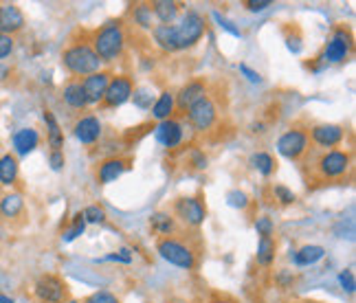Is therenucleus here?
<instances>
[{"mask_svg": "<svg viewBox=\"0 0 356 303\" xmlns=\"http://www.w3.org/2000/svg\"><path fill=\"white\" fill-rule=\"evenodd\" d=\"M126 42H128V35H126V29H123V22L111 20L95 33L90 47L97 53L102 64H106V62H115L117 58H121L123 51H126Z\"/></svg>", "mask_w": 356, "mask_h": 303, "instance_id": "nucleus-1", "label": "nucleus"}, {"mask_svg": "<svg viewBox=\"0 0 356 303\" xmlns=\"http://www.w3.org/2000/svg\"><path fill=\"white\" fill-rule=\"evenodd\" d=\"M62 64L73 77L84 79L92 73L102 71V60L97 58V53L92 51L88 42H75L62 53Z\"/></svg>", "mask_w": 356, "mask_h": 303, "instance_id": "nucleus-2", "label": "nucleus"}, {"mask_svg": "<svg viewBox=\"0 0 356 303\" xmlns=\"http://www.w3.org/2000/svg\"><path fill=\"white\" fill-rule=\"evenodd\" d=\"M174 26V38H176V49L178 51H185L191 49L200 42V38L204 35V20L198 11L189 9L185 11L181 18H178Z\"/></svg>", "mask_w": 356, "mask_h": 303, "instance_id": "nucleus-3", "label": "nucleus"}, {"mask_svg": "<svg viewBox=\"0 0 356 303\" xmlns=\"http://www.w3.org/2000/svg\"><path fill=\"white\" fill-rule=\"evenodd\" d=\"M156 251L172 266L185 268V270H191L196 266V253L191 251L185 242L176 240V238H163L156 246Z\"/></svg>", "mask_w": 356, "mask_h": 303, "instance_id": "nucleus-4", "label": "nucleus"}, {"mask_svg": "<svg viewBox=\"0 0 356 303\" xmlns=\"http://www.w3.org/2000/svg\"><path fill=\"white\" fill-rule=\"evenodd\" d=\"M33 295L40 303H66L68 288L56 275H42L33 284Z\"/></svg>", "mask_w": 356, "mask_h": 303, "instance_id": "nucleus-5", "label": "nucleus"}, {"mask_svg": "<svg viewBox=\"0 0 356 303\" xmlns=\"http://www.w3.org/2000/svg\"><path fill=\"white\" fill-rule=\"evenodd\" d=\"M352 33L350 29H346V26H339V29H334L332 38L327 40V44L323 49V55H321V60L327 64H341V62H346L348 60V55L352 51Z\"/></svg>", "mask_w": 356, "mask_h": 303, "instance_id": "nucleus-6", "label": "nucleus"}, {"mask_svg": "<svg viewBox=\"0 0 356 303\" xmlns=\"http://www.w3.org/2000/svg\"><path fill=\"white\" fill-rule=\"evenodd\" d=\"M308 132L306 130H299V128H291L286 130L280 139H277V152L289 161H297L306 154L308 149Z\"/></svg>", "mask_w": 356, "mask_h": 303, "instance_id": "nucleus-7", "label": "nucleus"}, {"mask_svg": "<svg viewBox=\"0 0 356 303\" xmlns=\"http://www.w3.org/2000/svg\"><path fill=\"white\" fill-rule=\"evenodd\" d=\"M187 121L191 123V128L196 132H207L213 128V123L218 119V108L211 97H202L187 110Z\"/></svg>", "mask_w": 356, "mask_h": 303, "instance_id": "nucleus-8", "label": "nucleus"}, {"mask_svg": "<svg viewBox=\"0 0 356 303\" xmlns=\"http://www.w3.org/2000/svg\"><path fill=\"white\" fill-rule=\"evenodd\" d=\"M174 215L187 227H200L204 222V218H207V209H204L200 198L183 196L174 202Z\"/></svg>", "mask_w": 356, "mask_h": 303, "instance_id": "nucleus-9", "label": "nucleus"}, {"mask_svg": "<svg viewBox=\"0 0 356 303\" xmlns=\"http://www.w3.org/2000/svg\"><path fill=\"white\" fill-rule=\"evenodd\" d=\"M317 167L323 178H341L352 167V156H350V152H343V149H330L319 158Z\"/></svg>", "mask_w": 356, "mask_h": 303, "instance_id": "nucleus-10", "label": "nucleus"}, {"mask_svg": "<svg viewBox=\"0 0 356 303\" xmlns=\"http://www.w3.org/2000/svg\"><path fill=\"white\" fill-rule=\"evenodd\" d=\"M134 92V81L132 77L128 75H113L111 77V84L106 88V95H104V108H119L126 101H130Z\"/></svg>", "mask_w": 356, "mask_h": 303, "instance_id": "nucleus-11", "label": "nucleus"}, {"mask_svg": "<svg viewBox=\"0 0 356 303\" xmlns=\"http://www.w3.org/2000/svg\"><path fill=\"white\" fill-rule=\"evenodd\" d=\"M73 132H75V139L81 143V145H95L99 139H102V132H104V126L99 117L95 115H84L75 121L73 126Z\"/></svg>", "mask_w": 356, "mask_h": 303, "instance_id": "nucleus-12", "label": "nucleus"}, {"mask_svg": "<svg viewBox=\"0 0 356 303\" xmlns=\"http://www.w3.org/2000/svg\"><path fill=\"white\" fill-rule=\"evenodd\" d=\"M308 139H312L314 145L319 147H337L341 141L346 139V130L337 126V123H319V126H314L308 134Z\"/></svg>", "mask_w": 356, "mask_h": 303, "instance_id": "nucleus-13", "label": "nucleus"}, {"mask_svg": "<svg viewBox=\"0 0 356 303\" xmlns=\"http://www.w3.org/2000/svg\"><path fill=\"white\" fill-rule=\"evenodd\" d=\"M183 136H185V130H183V123L176 121V119H168V121H161L156 123L154 128V139L168 149H174L183 143Z\"/></svg>", "mask_w": 356, "mask_h": 303, "instance_id": "nucleus-14", "label": "nucleus"}, {"mask_svg": "<svg viewBox=\"0 0 356 303\" xmlns=\"http://www.w3.org/2000/svg\"><path fill=\"white\" fill-rule=\"evenodd\" d=\"M111 77L113 73L108 71H99V73H92L81 81V88L86 92V99H88V106H95V104H102L104 101V95H106V88L111 84Z\"/></svg>", "mask_w": 356, "mask_h": 303, "instance_id": "nucleus-15", "label": "nucleus"}, {"mask_svg": "<svg viewBox=\"0 0 356 303\" xmlns=\"http://www.w3.org/2000/svg\"><path fill=\"white\" fill-rule=\"evenodd\" d=\"M202 97H207V84L200 79H191L187 84L174 95L176 99V108L181 110V113H187V110L194 106L196 101H200Z\"/></svg>", "mask_w": 356, "mask_h": 303, "instance_id": "nucleus-16", "label": "nucleus"}, {"mask_svg": "<svg viewBox=\"0 0 356 303\" xmlns=\"http://www.w3.org/2000/svg\"><path fill=\"white\" fill-rule=\"evenodd\" d=\"M22 29H24V13L20 11V7L13 3L0 5V33L13 35Z\"/></svg>", "mask_w": 356, "mask_h": 303, "instance_id": "nucleus-17", "label": "nucleus"}, {"mask_svg": "<svg viewBox=\"0 0 356 303\" xmlns=\"http://www.w3.org/2000/svg\"><path fill=\"white\" fill-rule=\"evenodd\" d=\"M128 167H130V163L126 158H119V156L106 158L99 163V167H97V181L102 185H111L117 181V178H121L123 174H126Z\"/></svg>", "mask_w": 356, "mask_h": 303, "instance_id": "nucleus-18", "label": "nucleus"}, {"mask_svg": "<svg viewBox=\"0 0 356 303\" xmlns=\"http://www.w3.org/2000/svg\"><path fill=\"white\" fill-rule=\"evenodd\" d=\"M11 143H13V149H16L18 156H29L40 145V134L35 128H20L11 136Z\"/></svg>", "mask_w": 356, "mask_h": 303, "instance_id": "nucleus-19", "label": "nucleus"}, {"mask_svg": "<svg viewBox=\"0 0 356 303\" xmlns=\"http://www.w3.org/2000/svg\"><path fill=\"white\" fill-rule=\"evenodd\" d=\"M62 99H64V104L68 108H73V110H84L88 106L86 92H84V88H81L79 79L68 81V84L64 86V90H62Z\"/></svg>", "mask_w": 356, "mask_h": 303, "instance_id": "nucleus-20", "label": "nucleus"}, {"mask_svg": "<svg viewBox=\"0 0 356 303\" xmlns=\"http://www.w3.org/2000/svg\"><path fill=\"white\" fill-rule=\"evenodd\" d=\"M149 7H152L159 24H174L178 11H181V5L174 3V0H154V3H149Z\"/></svg>", "mask_w": 356, "mask_h": 303, "instance_id": "nucleus-21", "label": "nucleus"}, {"mask_svg": "<svg viewBox=\"0 0 356 303\" xmlns=\"http://www.w3.org/2000/svg\"><path fill=\"white\" fill-rule=\"evenodd\" d=\"M152 110V117L161 123V121H168V119H172V115H174V110H176V99H174V92L172 90H163L159 97H156V101H154V106L149 108Z\"/></svg>", "mask_w": 356, "mask_h": 303, "instance_id": "nucleus-22", "label": "nucleus"}, {"mask_svg": "<svg viewBox=\"0 0 356 303\" xmlns=\"http://www.w3.org/2000/svg\"><path fill=\"white\" fill-rule=\"evenodd\" d=\"M323 257H325V249L319 244H306V246H301L299 251L293 253L295 266H312Z\"/></svg>", "mask_w": 356, "mask_h": 303, "instance_id": "nucleus-23", "label": "nucleus"}, {"mask_svg": "<svg viewBox=\"0 0 356 303\" xmlns=\"http://www.w3.org/2000/svg\"><path fill=\"white\" fill-rule=\"evenodd\" d=\"M18 172H20V165H18L16 156H13V154L0 156V185L13 187L18 181Z\"/></svg>", "mask_w": 356, "mask_h": 303, "instance_id": "nucleus-24", "label": "nucleus"}, {"mask_svg": "<svg viewBox=\"0 0 356 303\" xmlns=\"http://www.w3.org/2000/svg\"><path fill=\"white\" fill-rule=\"evenodd\" d=\"M152 38L159 49L168 51V53H174L178 51L176 49V38H174V26L172 24H156L152 26Z\"/></svg>", "mask_w": 356, "mask_h": 303, "instance_id": "nucleus-25", "label": "nucleus"}, {"mask_svg": "<svg viewBox=\"0 0 356 303\" xmlns=\"http://www.w3.org/2000/svg\"><path fill=\"white\" fill-rule=\"evenodd\" d=\"M22 209H24V198L18 191H11V194H5L0 198V215L13 220L22 213Z\"/></svg>", "mask_w": 356, "mask_h": 303, "instance_id": "nucleus-26", "label": "nucleus"}, {"mask_svg": "<svg viewBox=\"0 0 356 303\" xmlns=\"http://www.w3.org/2000/svg\"><path fill=\"white\" fill-rule=\"evenodd\" d=\"M44 123H47V139H49V145L53 147V152H62V145H64V134L60 130V123L58 119L53 117V113H49V110H44V115H42Z\"/></svg>", "mask_w": 356, "mask_h": 303, "instance_id": "nucleus-27", "label": "nucleus"}, {"mask_svg": "<svg viewBox=\"0 0 356 303\" xmlns=\"http://www.w3.org/2000/svg\"><path fill=\"white\" fill-rule=\"evenodd\" d=\"M275 253H277V244L273 238H259L257 242V253H255V259L259 266H270L273 259H275Z\"/></svg>", "mask_w": 356, "mask_h": 303, "instance_id": "nucleus-28", "label": "nucleus"}, {"mask_svg": "<svg viewBox=\"0 0 356 303\" xmlns=\"http://www.w3.org/2000/svg\"><path fill=\"white\" fill-rule=\"evenodd\" d=\"M249 163H251V167L262 176H270L273 172H275V158H273L270 154H266V152H255Z\"/></svg>", "mask_w": 356, "mask_h": 303, "instance_id": "nucleus-29", "label": "nucleus"}, {"mask_svg": "<svg viewBox=\"0 0 356 303\" xmlns=\"http://www.w3.org/2000/svg\"><path fill=\"white\" fill-rule=\"evenodd\" d=\"M149 227H152L156 233H161V236H170V233H174L176 224H174V218L170 213H154L152 218H149Z\"/></svg>", "mask_w": 356, "mask_h": 303, "instance_id": "nucleus-30", "label": "nucleus"}, {"mask_svg": "<svg viewBox=\"0 0 356 303\" xmlns=\"http://www.w3.org/2000/svg\"><path fill=\"white\" fill-rule=\"evenodd\" d=\"M132 20L139 24L141 29H152V7L149 3H139L132 7Z\"/></svg>", "mask_w": 356, "mask_h": 303, "instance_id": "nucleus-31", "label": "nucleus"}, {"mask_svg": "<svg viewBox=\"0 0 356 303\" xmlns=\"http://www.w3.org/2000/svg\"><path fill=\"white\" fill-rule=\"evenodd\" d=\"M130 99L134 101V106L139 108V110H149V108L154 106V101H156L154 92L149 90V88H145V86L134 88V92H132V97H130Z\"/></svg>", "mask_w": 356, "mask_h": 303, "instance_id": "nucleus-32", "label": "nucleus"}, {"mask_svg": "<svg viewBox=\"0 0 356 303\" xmlns=\"http://www.w3.org/2000/svg\"><path fill=\"white\" fill-rule=\"evenodd\" d=\"M81 218H84L86 224H104L106 222V211L102 209L99 204H90V206H86V209H84Z\"/></svg>", "mask_w": 356, "mask_h": 303, "instance_id": "nucleus-33", "label": "nucleus"}, {"mask_svg": "<svg viewBox=\"0 0 356 303\" xmlns=\"http://www.w3.org/2000/svg\"><path fill=\"white\" fill-rule=\"evenodd\" d=\"M84 231H86V222H84V218H81V213H77V215L73 218L71 229H66V231H64L62 240H64V242H73V240H75V238H79Z\"/></svg>", "mask_w": 356, "mask_h": 303, "instance_id": "nucleus-34", "label": "nucleus"}, {"mask_svg": "<svg viewBox=\"0 0 356 303\" xmlns=\"http://www.w3.org/2000/svg\"><path fill=\"white\" fill-rule=\"evenodd\" d=\"M249 202H251L249 196H246L244 191H240V189H231L227 194V204L234 206V209H246Z\"/></svg>", "mask_w": 356, "mask_h": 303, "instance_id": "nucleus-35", "label": "nucleus"}, {"mask_svg": "<svg viewBox=\"0 0 356 303\" xmlns=\"http://www.w3.org/2000/svg\"><path fill=\"white\" fill-rule=\"evenodd\" d=\"M255 231H257L259 238H270L273 231H275V224H273V220L268 215H262V218L255 220Z\"/></svg>", "mask_w": 356, "mask_h": 303, "instance_id": "nucleus-36", "label": "nucleus"}, {"mask_svg": "<svg viewBox=\"0 0 356 303\" xmlns=\"http://www.w3.org/2000/svg\"><path fill=\"white\" fill-rule=\"evenodd\" d=\"M211 16H213V20L218 22V26H220V29H225L227 33H231L234 38H242V31L238 29V26H234V22H231V20H227L220 11H213Z\"/></svg>", "mask_w": 356, "mask_h": 303, "instance_id": "nucleus-37", "label": "nucleus"}, {"mask_svg": "<svg viewBox=\"0 0 356 303\" xmlns=\"http://www.w3.org/2000/svg\"><path fill=\"white\" fill-rule=\"evenodd\" d=\"M339 284H341V288H343L348 295H352L356 290V279H354L352 268H346V270L339 272Z\"/></svg>", "mask_w": 356, "mask_h": 303, "instance_id": "nucleus-38", "label": "nucleus"}, {"mask_svg": "<svg viewBox=\"0 0 356 303\" xmlns=\"http://www.w3.org/2000/svg\"><path fill=\"white\" fill-rule=\"evenodd\" d=\"M84 303H121L117 295L113 293H108V290H97V293H92L90 297L84 299Z\"/></svg>", "mask_w": 356, "mask_h": 303, "instance_id": "nucleus-39", "label": "nucleus"}, {"mask_svg": "<svg viewBox=\"0 0 356 303\" xmlns=\"http://www.w3.org/2000/svg\"><path fill=\"white\" fill-rule=\"evenodd\" d=\"M13 47H16V40H13V35L0 33V62H5L9 58V55L13 53Z\"/></svg>", "mask_w": 356, "mask_h": 303, "instance_id": "nucleus-40", "label": "nucleus"}, {"mask_svg": "<svg viewBox=\"0 0 356 303\" xmlns=\"http://www.w3.org/2000/svg\"><path fill=\"white\" fill-rule=\"evenodd\" d=\"M273 194H275V198L282 204H293L295 202V194L286 185H275V187H273Z\"/></svg>", "mask_w": 356, "mask_h": 303, "instance_id": "nucleus-41", "label": "nucleus"}, {"mask_svg": "<svg viewBox=\"0 0 356 303\" xmlns=\"http://www.w3.org/2000/svg\"><path fill=\"white\" fill-rule=\"evenodd\" d=\"M244 7L249 11H253V13H257V11H264V9L273 7V3H270V0H246Z\"/></svg>", "mask_w": 356, "mask_h": 303, "instance_id": "nucleus-42", "label": "nucleus"}, {"mask_svg": "<svg viewBox=\"0 0 356 303\" xmlns=\"http://www.w3.org/2000/svg\"><path fill=\"white\" fill-rule=\"evenodd\" d=\"M64 154H62V152H51V154H49V165H51V170L53 172H60L62 167H64Z\"/></svg>", "mask_w": 356, "mask_h": 303, "instance_id": "nucleus-43", "label": "nucleus"}, {"mask_svg": "<svg viewBox=\"0 0 356 303\" xmlns=\"http://www.w3.org/2000/svg\"><path fill=\"white\" fill-rule=\"evenodd\" d=\"M238 68H240V73L251 81V84H259V81H262V75H259L257 71H253V68H249L246 64H240Z\"/></svg>", "mask_w": 356, "mask_h": 303, "instance_id": "nucleus-44", "label": "nucleus"}, {"mask_svg": "<svg viewBox=\"0 0 356 303\" xmlns=\"http://www.w3.org/2000/svg\"><path fill=\"white\" fill-rule=\"evenodd\" d=\"M286 47L293 53H301V35H286Z\"/></svg>", "mask_w": 356, "mask_h": 303, "instance_id": "nucleus-45", "label": "nucleus"}, {"mask_svg": "<svg viewBox=\"0 0 356 303\" xmlns=\"http://www.w3.org/2000/svg\"><path fill=\"white\" fill-rule=\"evenodd\" d=\"M106 259H111V261H123V264H130V261H132V255H130V251H128V249H121L119 253L108 255Z\"/></svg>", "mask_w": 356, "mask_h": 303, "instance_id": "nucleus-46", "label": "nucleus"}, {"mask_svg": "<svg viewBox=\"0 0 356 303\" xmlns=\"http://www.w3.org/2000/svg\"><path fill=\"white\" fill-rule=\"evenodd\" d=\"M191 163H194L196 170H204V167H207V156H204L202 152L196 149L194 154H191Z\"/></svg>", "mask_w": 356, "mask_h": 303, "instance_id": "nucleus-47", "label": "nucleus"}, {"mask_svg": "<svg viewBox=\"0 0 356 303\" xmlns=\"http://www.w3.org/2000/svg\"><path fill=\"white\" fill-rule=\"evenodd\" d=\"M9 75H11V68L5 62H0V81H5Z\"/></svg>", "mask_w": 356, "mask_h": 303, "instance_id": "nucleus-48", "label": "nucleus"}, {"mask_svg": "<svg viewBox=\"0 0 356 303\" xmlns=\"http://www.w3.org/2000/svg\"><path fill=\"white\" fill-rule=\"evenodd\" d=\"M0 303H13V301H11L9 297H5L3 293H0Z\"/></svg>", "mask_w": 356, "mask_h": 303, "instance_id": "nucleus-49", "label": "nucleus"}, {"mask_svg": "<svg viewBox=\"0 0 356 303\" xmlns=\"http://www.w3.org/2000/svg\"><path fill=\"white\" fill-rule=\"evenodd\" d=\"M211 303H234V301H231V299H213Z\"/></svg>", "mask_w": 356, "mask_h": 303, "instance_id": "nucleus-50", "label": "nucleus"}, {"mask_svg": "<svg viewBox=\"0 0 356 303\" xmlns=\"http://www.w3.org/2000/svg\"><path fill=\"white\" fill-rule=\"evenodd\" d=\"M66 303H75V301H66Z\"/></svg>", "mask_w": 356, "mask_h": 303, "instance_id": "nucleus-51", "label": "nucleus"}]
</instances>
